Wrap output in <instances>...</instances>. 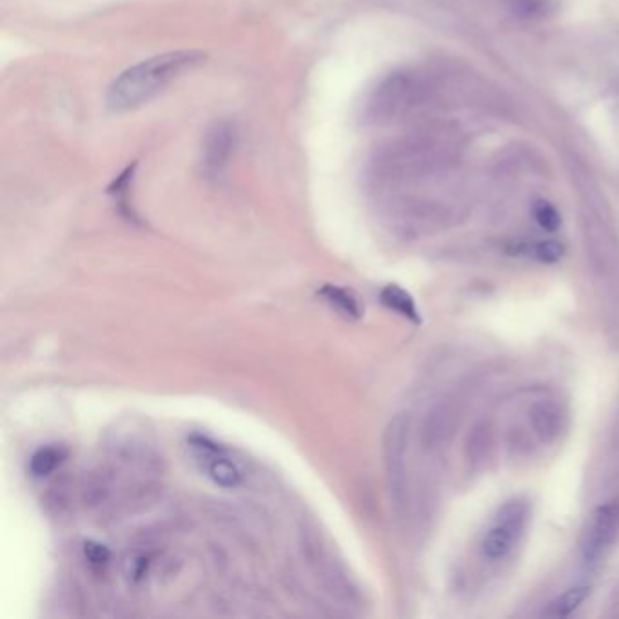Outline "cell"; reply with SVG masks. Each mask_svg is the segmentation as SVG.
<instances>
[{"label":"cell","mask_w":619,"mask_h":619,"mask_svg":"<svg viewBox=\"0 0 619 619\" xmlns=\"http://www.w3.org/2000/svg\"><path fill=\"white\" fill-rule=\"evenodd\" d=\"M590 596V587L587 585H578L572 589L565 590L561 596L549 603V607L545 609V616L552 618H567L574 610L581 607V603L587 600Z\"/></svg>","instance_id":"cell-11"},{"label":"cell","mask_w":619,"mask_h":619,"mask_svg":"<svg viewBox=\"0 0 619 619\" xmlns=\"http://www.w3.org/2000/svg\"><path fill=\"white\" fill-rule=\"evenodd\" d=\"M84 556H86L89 565L95 567V569L106 567L111 560V552H109L108 547L102 545V543H97V541H88L84 545Z\"/></svg>","instance_id":"cell-16"},{"label":"cell","mask_w":619,"mask_h":619,"mask_svg":"<svg viewBox=\"0 0 619 619\" xmlns=\"http://www.w3.org/2000/svg\"><path fill=\"white\" fill-rule=\"evenodd\" d=\"M413 99V80L403 73H394L374 89L367 104V118H371L376 124L393 122L411 108Z\"/></svg>","instance_id":"cell-4"},{"label":"cell","mask_w":619,"mask_h":619,"mask_svg":"<svg viewBox=\"0 0 619 619\" xmlns=\"http://www.w3.org/2000/svg\"><path fill=\"white\" fill-rule=\"evenodd\" d=\"M527 518H529L527 503L520 502V500L505 503L496 514L491 527L483 534V556L491 561L507 558L520 540Z\"/></svg>","instance_id":"cell-3"},{"label":"cell","mask_w":619,"mask_h":619,"mask_svg":"<svg viewBox=\"0 0 619 619\" xmlns=\"http://www.w3.org/2000/svg\"><path fill=\"white\" fill-rule=\"evenodd\" d=\"M318 296L324 298L325 304L331 305L338 315L345 316L349 320H358L364 315V305L353 291H347L338 285L325 284Z\"/></svg>","instance_id":"cell-9"},{"label":"cell","mask_w":619,"mask_h":619,"mask_svg":"<svg viewBox=\"0 0 619 619\" xmlns=\"http://www.w3.org/2000/svg\"><path fill=\"white\" fill-rule=\"evenodd\" d=\"M532 215H534V220L538 222V226H540L541 229H545V231H549V233H554V231L560 229V211L556 209V206H552L551 202H547V200H538V202L534 204V207H532Z\"/></svg>","instance_id":"cell-14"},{"label":"cell","mask_w":619,"mask_h":619,"mask_svg":"<svg viewBox=\"0 0 619 619\" xmlns=\"http://www.w3.org/2000/svg\"><path fill=\"white\" fill-rule=\"evenodd\" d=\"M206 59L200 51H171L153 59L142 60L120 73L109 86L108 108L113 111H128L148 104L158 93L168 88L171 82L180 79L186 71L197 68Z\"/></svg>","instance_id":"cell-1"},{"label":"cell","mask_w":619,"mask_h":619,"mask_svg":"<svg viewBox=\"0 0 619 619\" xmlns=\"http://www.w3.org/2000/svg\"><path fill=\"white\" fill-rule=\"evenodd\" d=\"M68 456V452L60 445H50V447H42L39 451L31 456L30 472L37 478L50 476L51 472L57 471L60 465L64 463Z\"/></svg>","instance_id":"cell-12"},{"label":"cell","mask_w":619,"mask_h":619,"mask_svg":"<svg viewBox=\"0 0 619 619\" xmlns=\"http://www.w3.org/2000/svg\"><path fill=\"white\" fill-rule=\"evenodd\" d=\"M149 567H151V558L148 554H135L126 561V576L133 583H140V581L146 580Z\"/></svg>","instance_id":"cell-15"},{"label":"cell","mask_w":619,"mask_h":619,"mask_svg":"<svg viewBox=\"0 0 619 619\" xmlns=\"http://www.w3.org/2000/svg\"><path fill=\"white\" fill-rule=\"evenodd\" d=\"M380 300L385 307H389L394 313L407 318L413 324H422V316L418 307L414 304L413 296L409 295L400 285H385L380 293Z\"/></svg>","instance_id":"cell-10"},{"label":"cell","mask_w":619,"mask_h":619,"mask_svg":"<svg viewBox=\"0 0 619 619\" xmlns=\"http://www.w3.org/2000/svg\"><path fill=\"white\" fill-rule=\"evenodd\" d=\"M411 422L405 413L393 416L385 427L382 438L385 480L396 505H402L407 489V449H409Z\"/></svg>","instance_id":"cell-2"},{"label":"cell","mask_w":619,"mask_h":619,"mask_svg":"<svg viewBox=\"0 0 619 619\" xmlns=\"http://www.w3.org/2000/svg\"><path fill=\"white\" fill-rule=\"evenodd\" d=\"M511 253L512 255H532V258H536L538 262H543V264H556L565 255V246L560 244L558 240H541V242H536L532 246L518 242V244H514Z\"/></svg>","instance_id":"cell-13"},{"label":"cell","mask_w":619,"mask_h":619,"mask_svg":"<svg viewBox=\"0 0 619 619\" xmlns=\"http://www.w3.org/2000/svg\"><path fill=\"white\" fill-rule=\"evenodd\" d=\"M236 148V129L229 120H217L202 140L200 164L207 177H218L227 168Z\"/></svg>","instance_id":"cell-6"},{"label":"cell","mask_w":619,"mask_h":619,"mask_svg":"<svg viewBox=\"0 0 619 619\" xmlns=\"http://www.w3.org/2000/svg\"><path fill=\"white\" fill-rule=\"evenodd\" d=\"M567 416L554 402H538L531 407V425L543 443L556 442L565 429Z\"/></svg>","instance_id":"cell-8"},{"label":"cell","mask_w":619,"mask_h":619,"mask_svg":"<svg viewBox=\"0 0 619 619\" xmlns=\"http://www.w3.org/2000/svg\"><path fill=\"white\" fill-rule=\"evenodd\" d=\"M619 529V502L605 503L592 512L589 527L581 540V558L594 565L609 551Z\"/></svg>","instance_id":"cell-5"},{"label":"cell","mask_w":619,"mask_h":619,"mask_svg":"<svg viewBox=\"0 0 619 619\" xmlns=\"http://www.w3.org/2000/svg\"><path fill=\"white\" fill-rule=\"evenodd\" d=\"M195 449L198 462L206 465L207 476L224 489H236L244 482V474L226 452L217 447L215 443L207 442L204 438H197L191 443Z\"/></svg>","instance_id":"cell-7"}]
</instances>
